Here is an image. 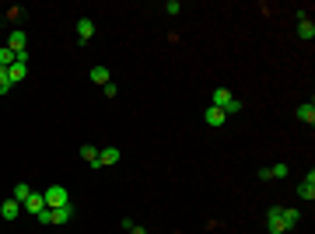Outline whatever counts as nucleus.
Masks as SVG:
<instances>
[{
  "label": "nucleus",
  "instance_id": "obj_21",
  "mask_svg": "<svg viewBox=\"0 0 315 234\" xmlns=\"http://www.w3.org/2000/svg\"><path fill=\"white\" fill-rule=\"evenodd\" d=\"M235 112H242V101H238V98H231V101L224 105V116H235Z\"/></svg>",
  "mask_w": 315,
  "mask_h": 234
},
{
  "label": "nucleus",
  "instance_id": "obj_20",
  "mask_svg": "<svg viewBox=\"0 0 315 234\" xmlns=\"http://www.w3.org/2000/svg\"><path fill=\"white\" fill-rule=\"evenodd\" d=\"M165 11L175 18V14H182V4H179V0H165Z\"/></svg>",
  "mask_w": 315,
  "mask_h": 234
},
{
  "label": "nucleus",
  "instance_id": "obj_19",
  "mask_svg": "<svg viewBox=\"0 0 315 234\" xmlns=\"http://www.w3.org/2000/svg\"><path fill=\"white\" fill-rule=\"evenodd\" d=\"M11 63H14V53H11L7 46H0V70H7Z\"/></svg>",
  "mask_w": 315,
  "mask_h": 234
},
{
  "label": "nucleus",
  "instance_id": "obj_5",
  "mask_svg": "<svg viewBox=\"0 0 315 234\" xmlns=\"http://www.w3.org/2000/svg\"><path fill=\"white\" fill-rule=\"evenodd\" d=\"M91 35H95V21H91V18H81L77 21V42H81V46H88Z\"/></svg>",
  "mask_w": 315,
  "mask_h": 234
},
{
  "label": "nucleus",
  "instance_id": "obj_9",
  "mask_svg": "<svg viewBox=\"0 0 315 234\" xmlns=\"http://www.w3.org/2000/svg\"><path fill=\"white\" fill-rule=\"evenodd\" d=\"M7 77H11V88H14V84H21V80L28 77V67H25V63H11V67H7Z\"/></svg>",
  "mask_w": 315,
  "mask_h": 234
},
{
  "label": "nucleus",
  "instance_id": "obj_15",
  "mask_svg": "<svg viewBox=\"0 0 315 234\" xmlns=\"http://www.w3.org/2000/svg\"><path fill=\"white\" fill-rule=\"evenodd\" d=\"M81 157H84V161H88L91 168H99V147H91V143H84V147H81Z\"/></svg>",
  "mask_w": 315,
  "mask_h": 234
},
{
  "label": "nucleus",
  "instance_id": "obj_6",
  "mask_svg": "<svg viewBox=\"0 0 315 234\" xmlns=\"http://www.w3.org/2000/svg\"><path fill=\"white\" fill-rule=\"evenodd\" d=\"M119 157H123V154H119L116 147H102V151H99V168H112Z\"/></svg>",
  "mask_w": 315,
  "mask_h": 234
},
{
  "label": "nucleus",
  "instance_id": "obj_18",
  "mask_svg": "<svg viewBox=\"0 0 315 234\" xmlns=\"http://www.w3.org/2000/svg\"><path fill=\"white\" fill-rule=\"evenodd\" d=\"M298 35L301 39H315V25L312 21H298Z\"/></svg>",
  "mask_w": 315,
  "mask_h": 234
},
{
  "label": "nucleus",
  "instance_id": "obj_22",
  "mask_svg": "<svg viewBox=\"0 0 315 234\" xmlns=\"http://www.w3.org/2000/svg\"><path fill=\"white\" fill-rule=\"evenodd\" d=\"M11 91V77H7V70H0V95H7Z\"/></svg>",
  "mask_w": 315,
  "mask_h": 234
},
{
  "label": "nucleus",
  "instance_id": "obj_8",
  "mask_svg": "<svg viewBox=\"0 0 315 234\" xmlns=\"http://www.w3.org/2000/svg\"><path fill=\"white\" fill-rule=\"evenodd\" d=\"M18 214H21L18 199H4V203H0V217H4V220H18Z\"/></svg>",
  "mask_w": 315,
  "mask_h": 234
},
{
  "label": "nucleus",
  "instance_id": "obj_3",
  "mask_svg": "<svg viewBox=\"0 0 315 234\" xmlns=\"http://www.w3.org/2000/svg\"><path fill=\"white\" fill-rule=\"evenodd\" d=\"M280 210H284V206H273V210L266 214V231H270V234H287V224H284Z\"/></svg>",
  "mask_w": 315,
  "mask_h": 234
},
{
  "label": "nucleus",
  "instance_id": "obj_16",
  "mask_svg": "<svg viewBox=\"0 0 315 234\" xmlns=\"http://www.w3.org/2000/svg\"><path fill=\"white\" fill-rule=\"evenodd\" d=\"M28 196H32V189H28V182H18V185H14V196H11V199H18L21 206H25V203H28Z\"/></svg>",
  "mask_w": 315,
  "mask_h": 234
},
{
  "label": "nucleus",
  "instance_id": "obj_4",
  "mask_svg": "<svg viewBox=\"0 0 315 234\" xmlns=\"http://www.w3.org/2000/svg\"><path fill=\"white\" fill-rule=\"evenodd\" d=\"M25 46H28V35H25L21 28H14V32H11V39H7V49H11V53L18 56V53H28Z\"/></svg>",
  "mask_w": 315,
  "mask_h": 234
},
{
  "label": "nucleus",
  "instance_id": "obj_13",
  "mask_svg": "<svg viewBox=\"0 0 315 234\" xmlns=\"http://www.w3.org/2000/svg\"><path fill=\"white\" fill-rule=\"evenodd\" d=\"M91 80H95L99 88H105V84H112V74H109V67H95V70H91Z\"/></svg>",
  "mask_w": 315,
  "mask_h": 234
},
{
  "label": "nucleus",
  "instance_id": "obj_12",
  "mask_svg": "<svg viewBox=\"0 0 315 234\" xmlns=\"http://www.w3.org/2000/svg\"><path fill=\"white\" fill-rule=\"evenodd\" d=\"M203 119H207V126H224V109H214V105H210V109H207V112H203Z\"/></svg>",
  "mask_w": 315,
  "mask_h": 234
},
{
  "label": "nucleus",
  "instance_id": "obj_17",
  "mask_svg": "<svg viewBox=\"0 0 315 234\" xmlns=\"http://www.w3.org/2000/svg\"><path fill=\"white\" fill-rule=\"evenodd\" d=\"M280 217H284V224H287V231H294L298 224H301V214H298V210H280Z\"/></svg>",
  "mask_w": 315,
  "mask_h": 234
},
{
  "label": "nucleus",
  "instance_id": "obj_10",
  "mask_svg": "<svg viewBox=\"0 0 315 234\" xmlns=\"http://www.w3.org/2000/svg\"><path fill=\"white\" fill-rule=\"evenodd\" d=\"M25 210H28V214H32V217H39L42 210H46V199H42V193H32V196H28V203H25Z\"/></svg>",
  "mask_w": 315,
  "mask_h": 234
},
{
  "label": "nucleus",
  "instance_id": "obj_7",
  "mask_svg": "<svg viewBox=\"0 0 315 234\" xmlns=\"http://www.w3.org/2000/svg\"><path fill=\"white\" fill-rule=\"evenodd\" d=\"M298 196H301V199H308V203L315 199V172H308L305 182H298Z\"/></svg>",
  "mask_w": 315,
  "mask_h": 234
},
{
  "label": "nucleus",
  "instance_id": "obj_11",
  "mask_svg": "<svg viewBox=\"0 0 315 234\" xmlns=\"http://www.w3.org/2000/svg\"><path fill=\"white\" fill-rule=\"evenodd\" d=\"M231 91H228V88H217L214 95H210V105H214V109H224V105H228V101H231Z\"/></svg>",
  "mask_w": 315,
  "mask_h": 234
},
{
  "label": "nucleus",
  "instance_id": "obj_1",
  "mask_svg": "<svg viewBox=\"0 0 315 234\" xmlns=\"http://www.w3.org/2000/svg\"><path fill=\"white\" fill-rule=\"evenodd\" d=\"M70 217H74V206L67 203V206H56V210H42L35 220H39L42 227H49V224H67Z\"/></svg>",
  "mask_w": 315,
  "mask_h": 234
},
{
  "label": "nucleus",
  "instance_id": "obj_14",
  "mask_svg": "<svg viewBox=\"0 0 315 234\" xmlns=\"http://www.w3.org/2000/svg\"><path fill=\"white\" fill-rule=\"evenodd\" d=\"M298 119H301V122H308V126H312V122H315V105H312V101H305V105H298Z\"/></svg>",
  "mask_w": 315,
  "mask_h": 234
},
{
  "label": "nucleus",
  "instance_id": "obj_24",
  "mask_svg": "<svg viewBox=\"0 0 315 234\" xmlns=\"http://www.w3.org/2000/svg\"><path fill=\"white\" fill-rule=\"evenodd\" d=\"M102 95H105V98H116V95H119L116 84H105V88H102Z\"/></svg>",
  "mask_w": 315,
  "mask_h": 234
},
{
  "label": "nucleus",
  "instance_id": "obj_23",
  "mask_svg": "<svg viewBox=\"0 0 315 234\" xmlns=\"http://www.w3.org/2000/svg\"><path fill=\"white\" fill-rule=\"evenodd\" d=\"M287 175V164H273V168H270V178H284Z\"/></svg>",
  "mask_w": 315,
  "mask_h": 234
},
{
  "label": "nucleus",
  "instance_id": "obj_25",
  "mask_svg": "<svg viewBox=\"0 0 315 234\" xmlns=\"http://www.w3.org/2000/svg\"><path fill=\"white\" fill-rule=\"evenodd\" d=\"M130 234H147V231H144V227H137V224H133V227H130Z\"/></svg>",
  "mask_w": 315,
  "mask_h": 234
},
{
  "label": "nucleus",
  "instance_id": "obj_2",
  "mask_svg": "<svg viewBox=\"0 0 315 234\" xmlns=\"http://www.w3.org/2000/svg\"><path fill=\"white\" fill-rule=\"evenodd\" d=\"M42 199H46V210H56V206H67V203H70V193H67L63 185H49V189L42 193Z\"/></svg>",
  "mask_w": 315,
  "mask_h": 234
}]
</instances>
